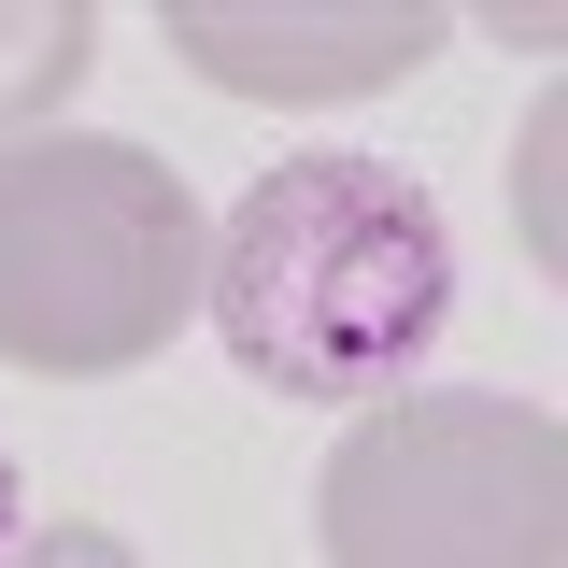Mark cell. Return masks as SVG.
I'll list each match as a JSON object with an SVG mask.
<instances>
[{
	"label": "cell",
	"instance_id": "obj_1",
	"mask_svg": "<svg viewBox=\"0 0 568 568\" xmlns=\"http://www.w3.org/2000/svg\"><path fill=\"white\" fill-rule=\"evenodd\" d=\"M455 313V213L426 200L398 156H271L227 200V256H213V327L227 369H256L271 398H369L398 384Z\"/></svg>",
	"mask_w": 568,
	"mask_h": 568
},
{
	"label": "cell",
	"instance_id": "obj_2",
	"mask_svg": "<svg viewBox=\"0 0 568 568\" xmlns=\"http://www.w3.org/2000/svg\"><path fill=\"white\" fill-rule=\"evenodd\" d=\"M200 313V200L171 156L100 129L14 142L0 156V355L14 369H142Z\"/></svg>",
	"mask_w": 568,
	"mask_h": 568
},
{
	"label": "cell",
	"instance_id": "obj_3",
	"mask_svg": "<svg viewBox=\"0 0 568 568\" xmlns=\"http://www.w3.org/2000/svg\"><path fill=\"white\" fill-rule=\"evenodd\" d=\"M327 568H568V426L540 398H384L313 484Z\"/></svg>",
	"mask_w": 568,
	"mask_h": 568
},
{
	"label": "cell",
	"instance_id": "obj_4",
	"mask_svg": "<svg viewBox=\"0 0 568 568\" xmlns=\"http://www.w3.org/2000/svg\"><path fill=\"white\" fill-rule=\"evenodd\" d=\"M171 58L242 100H369L440 58L426 0H171Z\"/></svg>",
	"mask_w": 568,
	"mask_h": 568
},
{
	"label": "cell",
	"instance_id": "obj_5",
	"mask_svg": "<svg viewBox=\"0 0 568 568\" xmlns=\"http://www.w3.org/2000/svg\"><path fill=\"white\" fill-rule=\"evenodd\" d=\"M85 0H0V129H29V114H58L71 71H85Z\"/></svg>",
	"mask_w": 568,
	"mask_h": 568
},
{
	"label": "cell",
	"instance_id": "obj_6",
	"mask_svg": "<svg viewBox=\"0 0 568 568\" xmlns=\"http://www.w3.org/2000/svg\"><path fill=\"white\" fill-rule=\"evenodd\" d=\"M0 568H142L129 540H114V526H14V555Z\"/></svg>",
	"mask_w": 568,
	"mask_h": 568
},
{
	"label": "cell",
	"instance_id": "obj_7",
	"mask_svg": "<svg viewBox=\"0 0 568 568\" xmlns=\"http://www.w3.org/2000/svg\"><path fill=\"white\" fill-rule=\"evenodd\" d=\"M526 256L568 271V227H555V100H540V129H526Z\"/></svg>",
	"mask_w": 568,
	"mask_h": 568
},
{
	"label": "cell",
	"instance_id": "obj_8",
	"mask_svg": "<svg viewBox=\"0 0 568 568\" xmlns=\"http://www.w3.org/2000/svg\"><path fill=\"white\" fill-rule=\"evenodd\" d=\"M0 555H14V455H0Z\"/></svg>",
	"mask_w": 568,
	"mask_h": 568
}]
</instances>
